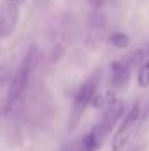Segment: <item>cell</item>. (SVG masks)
I'll list each match as a JSON object with an SVG mask.
<instances>
[{"label": "cell", "mask_w": 149, "mask_h": 151, "mask_svg": "<svg viewBox=\"0 0 149 151\" xmlns=\"http://www.w3.org/2000/svg\"><path fill=\"white\" fill-rule=\"evenodd\" d=\"M100 77L102 72L95 70L93 74L90 76L75 91L74 100H72V107H70V116H69V130L72 132L77 128V125L81 123L82 116L86 113V109L91 106L93 97L98 93V84H100Z\"/></svg>", "instance_id": "obj_1"}, {"label": "cell", "mask_w": 149, "mask_h": 151, "mask_svg": "<svg viewBox=\"0 0 149 151\" xmlns=\"http://www.w3.org/2000/svg\"><path fill=\"white\" fill-rule=\"evenodd\" d=\"M39 58V49L37 46H30V49L27 51V55L23 56L21 63L18 65L16 72L11 79V84H9V104H14L16 100H19L23 97V93L27 91L28 88V83H30V77L34 74V69H35V63H37Z\"/></svg>", "instance_id": "obj_2"}, {"label": "cell", "mask_w": 149, "mask_h": 151, "mask_svg": "<svg viewBox=\"0 0 149 151\" xmlns=\"http://www.w3.org/2000/svg\"><path fill=\"white\" fill-rule=\"evenodd\" d=\"M123 113H125V102H123V100H116V99H112L111 102L105 106L102 118H100L98 123L90 130L91 137H93L100 146L104 144V141L107 139V135L112 132V128L116 127L117 119L123 116Z\"/></svg>", "instance_id": "obj_3"}, {"label": "cell", "mask_w": 149, "mask_h": 151, "mask_svg": "<svg viewBox=\"0 0 149 151\" xmlns=\"http://www.w3.org/2000/svg\"><path fill=\"white\" fill-rule=\"evenodd\" d=\"M140 114H142L140 104H133L130 107V111L123 118V123L119 125V128L116 130V134L112 137V151H121L123 148H126L128 141L132 139V135L135 134V130L139 127Z\"/></svg>", "instance_id": "obj_4"}, {"label": "cell", "mask_w": 149, "mask_h": 151, "mask_svg": "<svg viewBox=\"0 0 149 151\" xmlns=\"http://www.w3.org/2000/svg\"><path fill=\"white\" fill-rule=\"evenodd\" d=\"M19 21V2L2 0L0 2V39L11 37Z\"/></svg>", "instance_id": "obj_5"}, {"label": "cell", "mask_w": 149, "mask_h": 151, "mask_svg": "<svg viewBox=\"0 0 149 151\" xmlns=\"http://www.w3.org/2000/svg\"><path fill=\"white\" fill-rule=\"evenodd\" d=\"M111 83L114 90H125L130 83V63L128 62H112L111 63Z\"/></svg>", "instance_id": "obj_6"}, {"label": "cell", "mask_w": 149, "mask_h": 151, "mask_svg": "<svg viewBox=\"0 0 149 151\" xmlns=\"http://www.w3.org/2000/svg\"><path fill=\"white\" fill-rule=\"evenodd\" d=\"M137 83L140 88H148L149 86V58L144 60L139 65V72H137Z\"/></svg>", "instance_id": "obj_7"}, {"label": "cell", "mask_w": 149, "mask_h": 151, "mask_svg": "<svg viewBox=\"0 0 149 151\" xmlns=\"http://www.w3.org/2000/svg\"><path fill=\"white\" fill-rule=\"evenodd\" d=\"M111 42H112V46L117 47V49H126L128 44H130V39L123 32H114L111 35Z\"/></svg>", "instance_id": "obj_8"}, {"label": "cell", "mask_w": 149, "mask_h": 151, "mask_svg": "<svg viewBox=\"0 0 149 151\" xmlns=\"http://www.w3.org/2000/svg\"><path fill=\"white\" fill-rule=\"evenodd\" d=\"M91 7H95V9H100V7H104L105 5V0H86Z\"/></svg>", "instance_id": "obj_9"}, {"label": "cell", "mask_w": 149, "mask_h": 151, "mask_svg": "<svg viewBox=\"0 0 149 151\" xmlns=\"http://www.w3.org/2000/svg\"><path fill=\"white\" fill-rule=\"evenodd\" d=\"M62 151H81L79 150V142H72V144H67Z\"/></svg>", "instance_id": "obj_10"}, {"label": "cell", "mask_w": 149, "mask_h": 151, "mask_svg": "<svg viewBox=\"0 0 149 151\" xmlns=\"http://www.w3.org/2000/svg\"><path fill=\"white\" fill-rule=\"evenodd\" d=\"M18 2H19V5H23V4H25L27 0H18Z\"/></svg>", "instance_id": "obj_11"}, {"label": "cell", "mask_w": 149, "mask_h": 151, "mask_svg": "<svg viewBox=\"0 0 149 151\" xmlns=\"http://www.w3.org/2000/svg\"><path fill=\"white\" fill-rule=\"evenodd\" d=\"M0 79H2V70H0Z\"/></svg>", "instance_id": "obj_12"}]
</instances>
